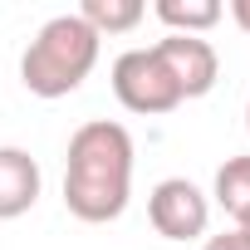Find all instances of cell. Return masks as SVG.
<instances>
[{"mask_svg":"<svg viewBox=\"0 0 250 250\" xmlns=\"http://www.w3.org/2000/svg\"><path fill=\"white\" fill-rule=\"evenodd\" d=\"M245 128H250V103H245Z\"/></svg>","mask_w":250,"mask_h":250,"instance_id":"obj_12","label":"cell"},{"mask_svg":"<svg viewBox=\"0 0 250 250\" xmlns=\"http://www.w3.org/2000/svg\"><path fill=\"white\" fill-rule=\"evenodd\" d=\"M98 35L69 10V15H54L40 25V35L25 44L20 54V83L35 93V98H64L74 93L93 64H98Z\"/></svg>","mask_w":250,"mask_h":250,"instance_id":"obj_2","label":"cell"},{"mask_svg":"<svg viewBox=\"0 0 250 250\" xmlns=\"http://www.w3.org/2000/svg\"><path fill=\"white\" fill-rule=\"evenodd\" d=\"M133 133L113 118H93L74 128L64 152V206L88 226H108L128 211L133 196Z\"/></svg>","mask_w":250,"mask_h":250,"instance_id":"obj_1","label":"cell"},{"mask_svg":"<svg viewBox=\"0 0 250 250\" xmlns=\"http://www.w3.org/2000/svg\"><path fill=\"white\" fill-rule=\"evenodd\" d=\"M147 221L162 240H196L211 226V196L187 177H167L147 196Z\"/></svg>","mask_w":250,"mask_h":250,"instance_id":"obj_4","label":"cell"},{"mask_svg":"<svg viewBox=\"0 0 250 250\" xmlns=\"http://www.w3.org/2000/svg\"><path fill=\"white\" fill-rule=\"evenodd\" d=\"M201 250H250V235L230 226V230H221V235H206V245H201Z\"/></svg>","mask_w":250,"mask_h":250,"instance_id":"obj_10","label":"cell"},{"mask_svg":"<svg viewBox=\"0 0 250 250\" xmlns=\"http://www.w3.org/2000/svg\"><path fill=\"white\" fill-rule=\"evenodd\" d=\"M40 162L25 147H0V221H15L40 201Z\"/></svg>","mask_w":250,"mask_h":250,"instance_id":"obj_6","label":"cell"},{"mask_svg":"<svg viewBox=\"0 0 250 250\" xmlns=\"http://www.w3.org/2000/svg\"><path fill=\"white\" fill-rule=\"evenodd\" d=\"M230 20H235V25L250 35V0H230Z\"/></svg>","mask_w":250,"mask_h":250,"instance_id":"obj_11","label":"cell"},{"mask_svg":"<svg viewBox=\"0 0 250 250\" xmlns=\"http://www.w3.org/2000/svg\"><path fill=\"white\" fill-rule=\"evenodd\" d=\"M152 15L167 25V35H206L226 15V5L221 0H157Z\"/></svg>","mask_w":250,"mask_h":250,"instance_id":"obj_9","label":"cell"},{"mask_svg":"<svg viewBox=\"0 0 250 250\" xmlns=\"http://www.w3.org/2000/svg\"><path fill=\"white\" fill-rule=\"evenodd\" d=\"M113 93L128 113H143V118H157V113H172L182 108V88L172 79V69L162 64V54L147 44V49H128L113 59Z\"/></svg>","mask_w":250,"mask_h":250,"instance_id":"obj_3","label":"cell"},{"mask_svg":"<svg viewBox=\"0 0 250 250\" xmlns=\"http://www.w3.org/2000/svg\"><path fill=\"white\" fill-rule=\"evenodd\" d=\"M152 49H157L162 64L172 69L182 98H201V93L216 88V79H221V59H216L211 40H201V35H162Z\"/></svg>","mask_w":250,"mask_h":250,"instance_id":"obj_5","label":"cell"},{"mask_svg":"<svg viewBox=\"0 0 250 250\" xmlns=\"http://www.w3.org/2000/svg\"><path fill=\"white\" fill-rule=\"evenodd\" d=\"M74 15L103 40V35H128V30H138L143 15H147V5H143V0H83Z\"/></svg>","mask_w":250,"mask_h":250,"instance_id":"obj_8","label":"cell"},{"mask_svg":"<svg viewBox=\"0 0 250 250\" xmlns=\"http://www.w3.org/2000/svg\"><path fill=\"white\" fill-rule=\"evenodd\" d=\"M211 196H216V206L235 221V230L250 235V157H226L221 172H216Z\"/></svg>","mask_w":250,"mask_h":250,"instance_id":"obj_7","label":"cell"}]
</instances>
